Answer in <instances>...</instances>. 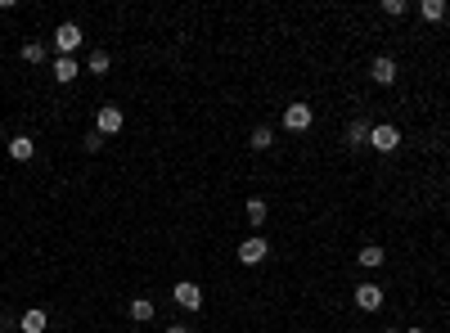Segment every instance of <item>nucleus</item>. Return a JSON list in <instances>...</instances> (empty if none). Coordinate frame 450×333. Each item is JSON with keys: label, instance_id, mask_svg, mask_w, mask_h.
<instances>
[{"label": "nucleus", "instance_id": "obj_1", "mask_svg": "<svg viewBox=\"0 0 450 333\" xmlns=\"http://www.w3.org/2000/svg\"><path fill=\"white\" fill-rule=\"evenodd\" d=\"M369 149H374V153H396V149H401V131L392 127V122L369 127Z\"/></svg>", "mask_w": 450, "mask_h": 333}, {"label": "nucleus", "instance_id": "obj_2", "mask_svg": "<svg viewBox=\"0 0 450 333\" xmlns=\"http://www.w3.org/2000/svg\"><path fill=\"white\" fill-rule=\"evenodd\" d=\"M311 122H315V113H311V104H288L284 108V131H293V135H302V131H311Z\"/></svg>", "mask_w": 450, "mask_h": 333}, {"label": "nucleus", "instance_id": "obj_3", "mask_svg": "<svg viewBox=\"0 0 450 333\" xmlns=\"http://www.w3.org/2000/svg\"><path fill=\"white\" fill-rule=\"evenodd\" d=\"M266 257H271V243H266L261 234H252V239L239 243V262H243V266H261Z\"/></svg>", "mask_w": 450, "mask_h": 333}, {"label": "nucleus", "instance_id": "obj_4", "mask_svg": "<svg viewBox=\"0 0 450 333\" xmlns=\"http://www.w3.org/2000/svg\"><path fill=\"white\" fill-rule=\"evenodd\" d=\"M54 45H59V54H77L81 50V28H77V23H59V28H54Z\"/></svg>", "mask_w": 450, "mask_h": 333}, {"label": "nucleus", "instance_id": "obj_5", "mask_svg": "<svg viewBox=\"0 0 450 333\" xmlns=\"http://www.w3.org/2000/svg\"><path fill=\"white\" fill-rule=\"evenodd\" d=\"M122 127H126V113H122L117 104H104L100 117H95V131H100V135H117Z\"/></svg>", "mask_w": 450, "mask_h": 333}, {"label": "nucleus", "instance_id": "obj_6", "mask_svg": "<svg viewBox=\"0 0 450 333\" xmlns=\"http://www.w3.org/2000/svg\"><path fill=\"white\" fill-rule=\"evenodd\" d=\"M172 298H176V306H185V311H199V306H203V288L189 284V279H180L172 288Z\"/></svg>", "mask_w": 450, "mask_h": 333}, {"label": "nucleus", "instance_id": "obj_7", "mask_svg": "<svg viewBox=\"0 0 450 333\" xmlns=\"http://www.w3.org/2000/svg\"><path fill=\"white\" fill-rule=\"evenodd\" d=\"M369 81H374V86H392V81H396V59L379 54V59L369 64Z\"/></svg>", "mask_w": 450, "mask_h": 333}, {"label": "nucleus", "instance_id": "obj_8", "mask_svg": "<svg viewBox=\"0 0 450 333\" xmlns=\"http://www.w3.org/2000/svg\"><path fill=\"white\" fill-rule=\"evenodd\" d=\"M356 306H360V311H379V306H383V288H379V284H360V288H356Z\"/></svg>", "mask_w": 450, "mask_h": 333}, {"label": "nucleus", "instance_id": "obj_9", "mask_svg": "<svg viewBox=\"0 0 450 333\" xmlns=\"http://www.w3.org/2000/svg\"><path fill=\"white\" fill-rule=\"evenodd\" d=\"M77 72H81L77 59H68V54H59V59H54V81H59V86H68L72 77H77Z\"/></svg>", "mask_w": 450, "mask_h": 333}, {"label": "nucleus", "instance_id": "obj_10", "mask_svg": "<svg viewBox=\"0 0 450 333\" xmlns=\"http://www.w3.org/2000/svg\"><path fill=\"white\" fill-rule=\"evenodd\" d=\"M32 153H36L32 135H14V140H9V158H14V163H28Z\"/></svg>", "mask_w": 450, "mask_h": 333}, {"label": "nucleus", "instance_id": "obj_11", "mask_svg": "<svg viewBox=\"0 0 450 333\" xmlns=\"http://www.w3.org/2000/svg\"><path fill=\"white\" fill-rule=\"evenodd\" d=\"M383 257H387V252L379 248V243H365V248L356 252V262H360L365 270H374V266H383Z\"/></svg>", "mask_w": 450, "mask_h": 333}, {"label": "nucleus", "instance_id": "obj_12", "mask_svg": "<svg viewBox=\"0 0 450 333\" xmlns=\"http://www.w3.org/2000/svg\"><path fill=\"white\" fill-rule=\"evenodd\" d=\"M108 68H113V59H108V50H95V54L86 59V72H90V77H108Z\"/></svg>", "mask_w": 450, "mask_h": 333}, {"label": "nucleus", "instance_id": "obj_13", "mask_svg": "<svg viewBox=\"0 0 450 333\" xmlns=\"http://www.w3.org/2000/svg\"><path fill=\"white\" fill-rule=\"evenodd\" d=\"M45 325H50V320H45V311H36V306L18 320V329H23V333H45Z\"/></svg>", "mask_w": 450, "mask_h": 333}, {"label": "nucleus", "instance_id": "obj_14", "mask_svg": "<svg viewBox=\"0 0 450 333\" xmlns=\"http://www.w3.org/2000/svg\"><path fill=\"white\" fill-rule=\"evenodd\" d=\"M347 144H351V149H365V144H369V122H351V127H347Z\"/></svg>", "mask_w": 450, "mask_h": 333}, {"label": "nucleus", "instance_id": "obj_15", "mask_svg": "<svg viewBox=\"0 0 450 333\" xmlns=\"http://www.w3.org/2000/svg\"><path fill=\"white\" fill-rule=\"evenodd\" d=\"M131 320H136V325H149V320H153V302L136 298V302H131Z\"/></svg>", "mask_w": 450, "mask_h": 333}, {"label": "nucleus", "instance_id": "obj_16", "mask_svg": "<svg viewBox=\"0 0 450 333\" xmlns=\"http://www.w3.org/2000/svg\"><path fill=\"white\" fill-rule=\"evenodd\" d=\"M419 14L428 18V23H442V18H446V0H423V5H419Z\"/></svg>", "mask_w": 450, "mask_h": 333}, {"label": "nucleus", "instance_id": "obj_17", "mask_svg": "<svg viewBox=\"0 0 450 333\" xmlns=\"http://www.w3.org/2000/svg\"><path fill=\"white\" fill-rule=\"evenodd\" d=\"M271 140H275V131H271V127H257V131H252V149H257V153L271 149Z\"/></svg>", "mask_w": 450, "mask_h": 333}, {"label": "nucleus", "instance_id": "obj_18", "mask_svg": "<svg viewBox=\"0 0 450 333\" xmlns=\"http://www.w3.org/2000/svg\"><path fill=\"white\" fill-rule=\"evenodd\" d=\"M248 221H252L257 230L266 226V203H261V199H248Z\"/></svg>", "mask_w": 450, "mask_h": 333}, {"label": "nucleus", "instance_id": "obj_19", "mask_svg": "<svg viewBox=\"0 0 450 333\" xmlns=\"http://www.w3.org/2000/svg\"><path fill=\"white\" fill-rule=\"evenodd\" d=\"M23 59H28V64H45V45L41 41H28V45H23Z\"/></svg>", "mask_w": 450, "mask_h": 333}, {"label": "nucleus", "instance_id": "obj_20", "mask_svg": "<svg viewBox=\"0 0 450 333\" xmlns=\"http://www.w3.org/2000/svg\"><path fill=\"white\" fill-rule=\"evenodd\" d=\"M81 149H86V153H100V149H104V135H100V131H90L86 140H81Z\"/></svg>", "mask_w": 450, "mask_h": 333}, {"label": "nucleus", "instance_id": "obj_21", "mask_svg": "<svg viewBox=\"0 0 450 333\" xmlns=\"http://www.w3.org/2000/svg\"><path fill=\"white\" fill-rule=\"evenodd\" d=\"M405 0H383V14H392V18H401V14H405Z\"/></svg>", "mask_w": 450, "mask_h": 333}, {"label": "nucleus", "instance_id": "obj_22", "mask_svg": "<svg viewBox=\"0 0 450 333\" xmlns=\"http://www.w3.org/2000/svg\"><path fill=\"white\" fill-rule=\"evenodd\" d=\"M167 333H189V325H172V329H167Z\"/></svg>", "mask_w": 450, "mask_h": 333}, {"label": "nucleus", "instance_id": "obj_23", "mask_svg": "<svg viewBox=\"0 0 450 333\" xmlns=\"http://www.w3.org/2000/svg\"><path fill=\"white\" fill-rule=\"evenodd\" d=\"M405 333H428V329H405Z\"/></svg>", "mask_w": 450, "mask_h": 333}, {"label": "nucleus", "instance_id": "obj_24", "mask_svg": "<svg viewBox=\"0 0 450 333\" xmlns=\"http://www.w3.org/2000/svg\"><path fill=\"white\" fill-rule=\"evenodd\" d=\"M387 333H401V329H387Z\"/></svg>", "mask_w": 450, "mask_h": 333}]
</instances>
